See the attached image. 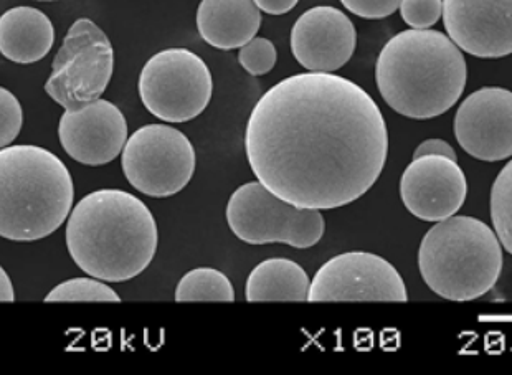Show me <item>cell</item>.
Returning <instances> with one entry per match:
<instances>
[{"mask_svg": "<svg viewBox=\"0 0 512 375\" xmlns=\"http://www.w3.org/2000/svg\"><path fill=\"white\" fill-rule=\"evenodd\" d=\"M443 24L448 37L473 57L512 53V0H443Z\"/></svg>", "mask_w": 512, "mask_h": 375, "instance_id": "cell-14", "label": "cell"}, {"mask_svg": "<svg viewBox=\"0 0 512 375\" xmlns=\"http://www.w3.org/2000/svg\"><path fill=\"white\" fill-rule=\"evenodd\" d=\"M256 181L288 204L332 210L367 194L384 171L389 133L374 98L334 73H299L261 96L245 131Z\"/></svg>", "mask_w": 512, "mask_h": 375, "instance_id": "cell-1", "label": "cell"}, {"mask_svg": "<svg viewBox=\"0 0 512 375\" xmlns=\"http://www.w3.org/2000/svg\"><path fill=\"white\" fill-rule=\"evenodd\" d=\"M75 187L67 166L47 149L20 144L0 152V235L37 242L72 214Z\"/></svg>", "mask_w": 512, "mask_h": 375, "instance_id": "cell-4", "label": "cell"}, {"mask_svg": "<svg viewBox=\"0 0 512 375\" xmlns=\"http://www.w3.org/2000/svg\"><path fill=\"white\" fill-rule=\"evenodd\" d=\"M356 47L352 20L331 5L306 10L291 30V52L309 72H336L351 60Z\"/></svg>", "mask_w": 512, "mask_h": 375, "instance_id": "cell-15", "label": "cell"}, {"mask_svg": "<svg viewBox=\"0 0 512 375\" xmlns=\"http://www.w3.org/2000/svg\"><path fill=\"white\" fill-rule=\"evenodd\" d=\"M455 136L479 161L512 157V91L486 86L471 93L456 111Z\"/></svg>", "mask_w": 512, "mask_h": 375, "instance_id": "cell-11", "label": "cell"}, {"mask_svg": "<svg viewBox=\"0 0 512 375\" xmlns=\"http://www.w3.org/2000/svg\"><path fill=\"white\" fill-rule=\"evenodd\" d=\"M422 156H445L456 161L455 149L451 148L450 144L443 141V139H427V141H423L413 152V159Z\"/></svg>", "mask_w": 512, "mask_h": 375, "instance_id": "cell-26", "label": "cell"}, {"mask_svg": "<svg viewBox=\"0 0 512 375\" xmlns=\"http://www.w3.org/2000/svg\"><path fill=\"white\" fill-rule=\"evenodd\" d=\"M428 288L450 301H473L493 290L503 271V248L493 228L473 217L433 225L418 250Z\"/></svg>", "mask_w": 512, "mask_h": 375, "instance_id": "cell-5", "label": "cell"}, {"mask_svg": "<svg viewBox=\"0 0 512 375\" xmlns=\"http://www.w3.org/2000/svg\"><path fill=\"white\" fill-rule=\"evenodd\" d=\"M0 301H15L14 285L4 268L0 270Z\"/></svg>", "mask_w": 512, "mask_h": 375, "instance_id": "cell-28", "label": "cell"}, {"mask_svg": "<svg viewBox=\"0 0 512 375\" xmlns=\"http://www.w3.org/2000/svg\"><path fill=\"white\" fill-rule=\"evenodd\" d=\"M276 48L268 38H253L245 47L240 48L238 62L250 75L261 76L270 73L276 65Z\"/></svg>", "mask_w": 512, "mask_h": 375, "instance_id": "cell-22", "label": "cell"}, {"mask_svg": "<svg viewBox=\"0 0 512 375\" xmlns=\"http://www.w3.org/2000/svg\"><path fill=\"white\" fill-rule=\"evenodd\" d=\"M138 88L152 116L166 123H187L209 106L214 80L199 55L187 48H167L147 60Z\"/></svg>", "mask_w": 512, "mask_h": 375, "instance_id": "cell-7", "label": "cell"}, {"mask_svg": "<svg viewBox=\"0 0 512 375\" xmlns=\"http://www.w3.org/2000/svg\"><path fill=\"white\" fill-rule=\"evenodd\" d=\"M197 30L219 50H235L252 42L261 27L255 0H202L197 9Z\"/></svg>", "mask_w": 512, "mask_h": 375, "instance_id": "cell-16", "label": "cell"}, {"mask_svg": "<svg viewBox=\"0 0 512 375\" xmlns=\"http://www.w3.org/2000/svg\"><path fill=\"white\" fill-rule=\"evenodd\" d=\"M400 15L408 27L430 29L443 17V0H402Z\"/></svg>", "mask_w": 512, "mask_h": 375, "instance_id": "cell-24", "label": "cell"}, {"mask_svg": "<svg viewBox=\"0 0 512 375\" xmlns=\"http://www.w3.org/2000/svg\"><path fill=\"white\" fill-rule=\"evenodd\" d=\"M24 126V110L14 93L0 90V144L2 148L12 146Z\"/></svg>", "mask_w": 512, "mask_h": 375, "instance_id": "cell-23", "label": "cell"}, {"mask_svg": "<svg viewBox=\"0 0 512 375\" xmlns=\"http://www.w3.org/2000/svg\"><path fill=\"white\" fill-rule=\"evenodd\" d=\"M157 224L136 195L119 189L95 190L68 217L67 248L86 275L123 283L141 275L156 257Z\"/></svg>", "mask_w": 512, "mask_h": 375, "instance_id": "cell-2", "label": "cell"}, {"mask_svg": "<svg viewBox=\"0 0 512 375\" xmlns=\"http://www.w3.org/2000/svg\"><path fill=\"white\" fill-rule=\"evenodd\" d=\"M407 300V286L392 263L375 253L347 252L319 268L308 301Z\"/></svg>", "mask_w": 512, "mask_h": 375, "instance_id": "cell-10", "label": "cell"}, {"mask_svg": "<svg viewBox=\"0 0 512 375\" xmlns=\"http://www.w3.org/2000/svg\"><path fill=\"white\" fill-rule=\"evenodd\" d=\"M47 303H76V301H86V303H119L118 293L106 285L105 281L98 278H73V280L63 281L55 286L47 296Z\"/></svg>", "mask_w": 512, "mask_h": 375, "instance_id": "cell-21", "label": "cell"}, {"mask_svg": "<svg viewBox=\"0 0 512 375\" xmlns=\"http://www.w3.org/2000/svg\"><path fill=\"white\" fill-rule=\"evenodd\" d=\"M299 0H255L256 7L270 15H285L298 5Z\"/></svg>", "mask_w": 512, "mask_h": 375, "instance_id": "cell-27", "label": "cell"}, {"mask_svg": "<svg viewBox=\"0 0 512 375\" xmlns=\"http://www.w3.org/2000/svg\"><path fill=\"white\" fill-rule=\"evenodd\" d=\"M349 12L362 19H385L400 9L402 0H341Z\"/></svg>", "mask_w": 512, "mask_h": 375, "instance_id": "cell-25", "label": "cell"}, {"mask_svg": "<svg viewBox=\"0 0 512 375\" xmlns=\"http://www.w3.org/2000/svg\"><path fill=\"white\" fill-rule=\"evenodd\" d=\"M227 224L248 245L285 243L299 250L318 245L326 230L321 210L294 207L258 181L247 182L230 195Z\"/></svg>", "mask_w": 512, "mask_h": 375, "instance_id": "cell-6", "label": "cell"}, {"mask_svg": "<svg viewBox=\"0 0 512 375\" xmlns=\"http://www.w3.org/2000/svg\"><path fill=\"white\" fill-rule=\"evenodd\" d=\"M114 70L111 40L90 19H78L63 38L52 63L45 91L65 110H78L100 100Z\"/></svg>", "mask_w": 512, "mask_h": 375, "instance_id": "cell-8", "label": "cell"}, {"mask_svg": "<svg viewBox=\"0 0 512 375\" xmlns=\"http://www.w3.org/2000/svg\"><path fill=\"white\" fill-rule=\"evenodd\" d=\"M468 184L458 162L445 156L413 159L400 179V197L410 214L425 222L450 219L463 207Z\"/></svg>", "mask_w": 512, "mask_h": 375, "instance_id": "cell-12", "label": "cell"}, {"mask_svg": "<svg viewBox=\"0 0 512 375\" xmlns=\"http://www.w3.org/2000/svg\"><path fill=\"white\" fill-rule=\"evenodd\" d=\"M38 2H53V0H38Z\"/></svg>", "mask_w": 512, "mask_h": 375, "instance_id": "cell-29", "label": "cell"}, {"mask_svg": "<svg viewBox=\"0 0 512 375\" xmlns=\"http://www.w3.org/2000/svg\"><path fill=\"white\" fill-rule=\"evenodd\" d=\"M235 300L232 283L222 271L215 268H195L177 283L176 301H230Z\"/></svg>", "mask_w": 512, "mask_h": 375, "instance_id": "cell-19", "label": "cell"}, {"mask_svg": "<svg viewBox=\"0 0 512 375\" xmlns=\"http://www.w3.org/2000/svg\"><path fill=\"white\" fill-rule=\"evenodd\" d=\"M311 280L303 266L288 258H270L253 268L245 286L247 301H308Z\"/></svg>", "mask_w": 512, "mask_h": 375, "instance_id": "cell-18", "label": "cell"}, {"mask_svg": "<svg viewBox=\"0 0 512 375\" xmlns=\"http://www.w3.org/2000/svg\"><path fill=\"white\" fill-rule=\"evenodd\" d=\"M195 149L179 129L147 124L131 134L121 156L124 177L141 194L166 199L189 186L195 172Z\"/></svg>", "mask_w": 512, "mask_h": 375, "instance_id": "cell-9", "label": "cell"}, {"mask_svg": "<svg viewBox=\"0 0 512 375\" xmlns=\"http://www.w3.org/2000/svg\"><path fill=\"white\" fill-rule=\"evenodd\" d=\"M491 220L499 242L512 255V159L499 172L491 189Z\"/></svg>", "mask_w": 512, "mask_h": 375, "instance_id": "cell-20", "label": "cell"}, {"mask_svg": "<svg viewBox=\"0 0 512 375\" xmlns=\"http://www.w3.org/2000/svg\"><path fill=\"white\" fill-rule=\"evenodd\" d=\"M55 42L52 20L34 7H14L0 19V52L20 65L37 63L47 57Z\"/></svg>", "mask_w": 512, "mask_h": 375, "instance_id": "cell-17", "label": "cell"}, {"mask_svg": "<svg viewBox=\"0 0 512 375\" xmlns=\"http://www.w3.org/2000/svg\"><path fill=\"white\" fill-rule=\"evenodd\" d=\"M58 138L76 162L105 166L123 154L128 123L118 106L100 98L78 110H65L58 124Z\"/></svg>", "mask_w": 512, "mask_h": 375, "instance_id": "cell-13", "label": "cell"}, {"mask_svg": "<svg viewBox=\"0 0 512 375\" xmlns=\"http://www.w3.org/2000/svg\"><path fill=\"white\" fill-rule=\"evenodd\" d=\"M465 55L438 30H405L390 38L375 63L385 103L410 119H432L451 110L466 86Z\"/></svg>", "mask_w": 512, "mask_h": 375, "instance_id": "cell-3", "label": "cell"}]
</instances>
